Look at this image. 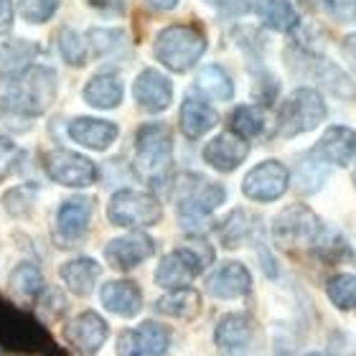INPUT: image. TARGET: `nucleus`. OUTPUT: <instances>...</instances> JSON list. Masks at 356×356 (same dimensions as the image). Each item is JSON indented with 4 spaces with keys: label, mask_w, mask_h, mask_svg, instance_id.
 Here are the masks:
<instances>
[{
    "label": "nucleus",
    "mask_w": 356,
    "mask_h": 356,
    "mask_svg": "<svg viewBox=\"0 0 356 356\" xmlns=\"http://www.w3.org/2000/svg\"><path fill=\"white\" fill-rule=\"evenodd\" d=\"M308 356H326V354H308Z\"/></svg>",
    "instance_id": "37998d69"
},
{
    "label": "nucleus",
    "mask_w": 356,
    "mask_h": 356,
    "mask_svg": "<svg viewBox=\"0 0 356 356\" xmlns=\"http://www.w3.org/2000/svg\"><path fill=\"white\" fill-rule=\"evenodd\" d=\"M118 125L107 120L97 118H76L69 122V138L84 148L92 150H107L112 143L118 140Z\"/></svg>",
    "instance_id": "f3484780"
},
{
    "label": "nucleus",
    "mask_w": 356,
    "mask_h": 356,
    "mask_svg": "<svg viewBox=\"0 0 356 356\" xmlns=\"http://www.w3.org/2000/svg\"><path fill=\"white\" fill-rule=\"evenodd\" d=\"M254 336V323L245 313H232L216 326V346L224 351H242Z\"/></svg>",
    "instance_id": "412c9836"
},
{
    "label": "nucleus",
    "mask_w": 356,
    "mask_h": 356,
    "mask_svg": "<svg viewBox=\"0 0 356 356\" xmlns=\"http://www.w3.org/2000/svg\"><path fill=\"white\" fill-rule=\"evenodd\" d=\"M156 59L171 72H188L207 51L204 31L188 23H176L158 33L156 38Z\"/></svg>",
    "instance_id": "7ed1b4c3"
},
{
    "label": "nucleus",
    "mask_w": 356,
    "mask_h": 356,
    "mask_svg": "<svg viewBox=\"0 0 356 356\" xmlns=\"http://www.w3.org/2000/svg\"><path fill=\"white\" fill-rule=\"evenodd\" d=\"M135 334H138V341H140V349L145 356H163L165 351H168L171 334H168V328L156 323V321L140 323V328H138Z\"/></svg>",
    "instance_id": "c85d7f7f"
},
{
    "label": "nucleus",
    "mask_w": 356,
    "mask_h": 356,
    "mask_svg": "<svg viewBox=\"0 0 356 356\" xmlns=\"http://www.w3.org/2000/svg\"><path fill=\"white\" fill-rule=\"evenodd\" d=\"M89 219H92V199H87V196H74V199L64 201L59 207V214H56L59 234L67 239L82 237L89 227Z\"/></svg>",
    "instance_id": "aec40b11"
},
{
    "label": "nucleus",
    "mask_w": 356,
    "mask_h": 356,
    "mask_svg": "<svg viewBox=\"0 0 356 356\" xmlns=\"http://www.w3.org/2000/svg\"><path fill=\"white\" fill-rule=\"evenodd\" d=\"M61 0H21L18 3V13L23 21L29 23H46L56 13Z\"/></svg>",
    "instance_id": "72a5a7b5"
},
{
    "label": "nucleus",
    "mask_w": 356,
    "mask_h": 356,
    "mask_svg": "<svg viewBox=\"0 0 356 356\" xmlns=\"http://www.w3.org/2000/svg\"><path fill=\"white\" fill-rule=\"evenodd\" d=\"M107 334H110L107 321H104L102 316H97L95 311L79 313V316H74V318L67 323V328H64L67 341L82 356H95L97 351L104 346V341H107Z\"/></svg>",
    "instance_id": "f8f14e48"
},
{
    "label": "nucleus",
    "mask_w": 356,
    "mask_h": 356,
    "mask_svg": "<svg viewBox=\"0 0 356 356\" xmlns=\"http://www.w3.org/2000/svg\"><path fill=\"white\" fill-rule=\"evenodd\" d=\"M171 130L161 122H150L138 130L135 138V168L143 178L158 181L171 168Z\"/></svg>",
    "instance_id": "423d86ee"
},
{
    "label": "nucleus",
    "mask_w": 356,
    "mask_h": 356,
    "mask_svg": "<svg viewBox=\"0 0 356 356\" xmlns=\"http://www.w3.org/2000/svg\"><path fill=\"white\" fill-rule=\"evenodd\" d=\"M89 6L104 15H120L125 10V0H89Z\"/></svg>",
    "instance_id": "4c0bfd02"
},
{
    "label": "nucleus",
    "mask_w": 356,
    "mask_h": 356,
    "mask_svg": "<svg viewBox=\"0 0 356 356\" xmlns=\"http://www.w3.org/2000/svg\"><path fill=\"white\" fill-rule=\"evenodd\" d=\"M102 305L110 313H118L122 318H130V316H138L143 305L140 288L135 285L133 280H110L102 285Z\"/></svg>",
    "instance_id": "6ab92c4d"
},
{
    "label": "nucleus",
    "mask_w": 356,
    "mask_h": 356,
    "mask_svg": "<svg viewBox=\"0 0 356 356\" xmlns=\"http://www.w3.org/2000/svg\"><path fill=\"white\" fill-rule=\"evenodd\" d=\"M214 250L201 237L188 239V245L178 247L176 252L165 254L156 270V282L161 288H186V282H191L204 267L211 265Z\"/></svg>",
    "instance_id": "20e7f679"
},
{
    "label": "nucleus",
    "mask_w": 356,
    "mask_h": 356,
    "mask_svg": "<svg viewBox=\"0 0 356 356\" xmlns=\"http://www.w3.org/2000/svg\"><path fill=\"white\" fill-rule=\"evenodd\" d=\"M156 311L173 318H193L201 311V296L191 288H176L158 300Z\"/></svg>",
    "instance_id": "393cba45"
},
{
    "label": "nucleus",
    "mask_w": 356,
    "mask_h": 356,
    "mask_svg": "<svg viewBox=\"0 0 356 356\" xmlns=\"http://www.w3.org/2000/svg\"><path fill=\"white\" fill-rule=\"evenodd\" d=\"M156 252V245L148 234H127V237L112 239L110 245L104 247V254H107V262H110L115 270H133L140 262H145L150 254Z\"/></svg>",
    "instance_id": "ddd939ff"
},
{
    "label": "nucleus",
    "mask_w": 356,
    "mask_h": 356,
    "mask_svg": "<svg viewBox=\"0 0 356 356\" xmlns=\"http://www.w3.org/2000/svg\"><path fill=\"white\" fill-rule=\"evenodd\" d=\"M84 99L92 107L112 110L122 102V79L118 74H97L84 87Z\"/></svg>",
    "instance_id": "b1692460"
},
{
    "label": "nucleus",
    "mask_w": 356,
    "mask_h": 356,
    "mask_svg": "<svg viewBox=\"0 0 356 356\" xmlns=\"http://www.w3.org/2000/svg\"><path fill=\"white\" fill-rule=\"evenodd\" d=\"M254 10L275 31H293L298 26V13L290 0H257Z\"/></svg>",
    "instance_id": "a878e982"
},
{
    "label": "nucleus",
    "mask_w": 356,
    "mask_h": 356,
    "mask_svg": "<svg viewBox=\"0 0 356 356\" xmlns=\"http://www.w3.org/2000/svg\"><path fill=\"white\" fill-rule=\"evenodd\" d=\"M118 354L120 356H145L140 349V341H138V334H135V331H122V334H120Z\"/></svg>",
    "instance_id": "e433bc0d"
},
{
    "label": "nucleus",
    "mask_w": 356,
    "mask_h": 356,
    "mask_svg": "<svg viewBox=\"0 0 356 356\" xmlns=\"http://www.w3.org/2000/svg\"><path fill=\"white\" fill-rule=\"evenodd\" d=\"M107 216L115 227H150L161 222V204L150 193L122 188L110 199Z\"/></svg>",
    "instance_id": "6e6552de"
},
{
    "label": "nucleus",
    "mask_w": 356,
    "mask_h": 356,
    "mask_svg": "<svg viewBox=\"0 0 356 356\" xmlns=\"http://www.w3.org/2000/svg\"><path fill=\"white\" fill-rule=\"evenodd\" d=\"M247 153H250V145L245 138L234 133H222L204 148V161L216 171H234L237 165L245 163Z\"/></svg>",
    "instance_id": "dca6fc26"
},
{
    "label": "nucleus",
    "mask_w": 356,
    "mask_h": 356,
    "mask_svg": "<svg viewBox=\"0 0 356 356\" xmlns=\"http://www.w3.org/2000/svg\"><path fill=\"white\" fill-rule=\"evenodd\" d=\"M0 356H3V346H0Z\"/></svg>",
    "instance_id": "a18cd8bd"
},
{
    "label": "nucleus",
    "mask_w": 356,
    "mask_h": 356,
    "mask_svg": "<svg viewBox=\"0 0 356 356\" xmlns=\"http://www.w3.org/2000/svg\"><path fill=\"white\" fill-rule=\"evenodd\" d=\"M56 99V74L46 67H26L10 79L0 95V104L15 115H44Z\"/></svg>",
    "instance_id": "f257e3e1"
},
{
    "label": "nucleus",
    "mask_w": 356,
    "mask_h": 356,
    "mask_svg": "<svg viewBox=\"0 0 356 356\" xmlns=\"http://www.w3.org/2000/svg\"><path fill=\"white\" fill-rule=\"evenodd\" d=\"M288 181L290 173L285 165L277 163V161H265V163L254 165L252 171L247 173L242 191H245L247 199L267 204V201L280 199L282 193L288 191Z\"/></svg>",
    "instance_id": "9d476101"
},
{
    "label": "nucleus",
    "mask_w": 356,
    "mask_h": 356,
    "mask_svg": "<svg viewBox=\"0 0 356 356\" xmlns=\"http://www.w3.org/2000/svg\"><path fill=\"white\" fill-rule=\"evenodd\" d=\"M99 275H102V267H99V262L92 260V257H76V260H69L67 265L61 267V280H64V285L79 298L92 296Z\"/></svg>",
    "instance_id": "4be33fe9"
},
{
    "label": "nucleus",
    "mask_w": 356,
    "mask_h": 356,
    "mask_svg": "<svg viewBox=\"0 0 356 356\" xmlns=\"http://www.w3.org/2000/svg\"><path fill=\"white\" fill-rule=\"evenodd\" d=\"M354 186H356V168H354Z\"/></svg>",
    "instance_id": "c03bdc74"
},
{
    "label": "nucleus",
    "mask_w": 356,
    "mask_h": 356,
    "mask_svg": "<svg viewBox=\"0 0 356 356\" xmlns=\"http://www.w3.org/2000/svg\"><path fill=\"white\" fill-rule=\"evenodd\" d=\"M354 156H356V133L341 125L328 127L326 133H323V138L313 148V158L316 161L334 163V165H349Z\"/></svg>",
    "instance_id": "2eb2a0df"
},
{
    "label": "nucleus",
    "mask_w": 356,
    "mask_h": 356,
    "mask_svg": "<svg viewBox=\"0 0 356 356\" xmlns=\"http://www.w3.org/2000/svg\"><path fill=\"white\" fill-rule=\"evenodd\" d=\"M89 41L97 46L99 54H107L118 46V41H122V36H120L118 31H92V33H89Z\"/></svg>",
    "instance_id": "c9c22d12"
},
{
    "label": "nucleus",
    "mask_w": 356,
    "mask_h": 356,
    "mask_svg": "<svg viewBox=\"0 0 356 356\" xmlns=\"http://www.w3.org/2000/svg\"><path fill=\"white\" fill-rule=\"evenodd\" d=\"M148 3L158 10H171V8L178 6V0H148Z\"/></svg>",
    "instance_id": "a19ab883"
},
{
    "label": "nucleus",
    "mask_w": 356,
    "mask_h": 356,
    "mask_svg": "<svg viewBox=\"0 0 356 356\" xmlns=\"http://www.w3.org/2000/svg\"><path fill=\"white\" fill-rule=\"evenodd\" d=\"M254 232V219L247 211H234L229 214V219L222 224V229H219V237H222V245L224 247H239L250 242Z\"/></svg>",
    "instance_id": "cd10ccee"
},
{
    "label": "nucleus",
    "mask_w": 356,
    "mask_h": 356,
    "mask_svg": "<svg viewBox=\"0 0 356 356\" xmlns=\"http://www.w3.org/2000/svg\"><path fill=\"white\" fill-rule=\"evenodd\" d=\"M13 290L18 293L21 298L26 300H33V298L41 296V290H44V277L38 273L36 265H31V262H23L13 270Z\"/></svg>",
    "instance_id": "7c9ffc66"
},
{
    "label": "nucleus",
    "mask_w": 356,
    "mask_h": 356,
    "mask_svg": "<svg viewBox=\"0 0 356 356\" xmlns=\"http://www.w3.org/2000/svg\"><path fill=\"white\" fill-rule=\"evenodd\" d=\"M207 288L211 296L224 298V300L242 298L252 288V277H250V270L242 262H227V265H222L209 277Z\"/></svg>",
    "instance_id": "a211bd4d"
},
{
    "label": "nucleus",
    "mask_w": 356,
    "mask_h": 356,
    "mask_svg": "<svg viewBox=\"0 0 356 356\" xmlns=\"http://www.w3.org/2000/svg\"><path fill=\"white\" fill-rule=\"evenodd\" d=\"M326 118V102L323 97L311 87H300L285 99L277 115V130L282 138H296L318 127Z\"/></svg>",
    "instance_id": "0eeeda50"
},
{
    "label": "nucleus",
    "mask_w": 356,
    "mask_h": 356,
    "mask_svg": "<svg viewBox=\"0 0 356 356\" xmlns=\"http://www.w3.org/2000/svg\"><path fill=\"white\" fill-rule=\"evenodd\" d=\"M196 87L204 92V95H209L211 99H229L232 95H234V84H232L229 74L224 72L222 67H204L199 72V76H196Z\"/></svg>",
    "instance_id": "bb28decb"
},
{
    "label": "nucleus",
    "mask_w": 356,
    "mask_h": 356,
    "mask_svg": "<svg viewBox=\"0 0 356 356\" xmlns=\"http://www.w3.org/2000/svg\"><path fill=\"white\" fill-rule=\"evenodd\" d=\"M59 51H61V56H64L67 64L79 67V64L87 61V41H84L76 31L64 29L59 33Z\"/></svg>",
    "instance_id": "473e14b6"
},
{
    "label": "nucleus",
    "mask_w": 356,
    "mask_h": 356,
    "mask_svg": "<svg viewBox=\"0 0 356 356\" xmlns=\"http://www.w3.org/2000/svg\"><path fill=\"white\" fill-rule=\"evenodd\" d=\"M343 49H346V56H349L351 61H356V33H351V36L343 41Z\"/></svg>",
    "instance_id": "ea45409f"
},
{
    "label": "nucleus",
    "mask_w": 356,
    "mask_h": 356,
    "mask_svg": "<svg viewBox=\"0 0 356 356\" xmlns=\"http://www.w3.org/2000/svg\"><path fill=\"white\" fill-rule=\"evenodd\" d=\"M46 173L61 186H72V188H84L97 181V165L89 158L72 153V150H51L44 158Z\"/></svg>",
    "instance_id": "1a4fd4ad"
},
{
    "label": "nucleus",
    "mask_w": 356,
    "mask_h": 356,
    "mask_svg": "<svg viewBox=\"0 0 356 356\" xmlns=\"http://www.w3.org/2000/svg\"><path fill=\"white\" fill-rule=\"evenodd\" d=\"M18 163H21V148L10 138L0 135V181L6 176H10Z\"/></svg>",
    "instance_id": "f704fd0d"
},
{
    "label": "nucleus",
    "mask_w": 356,
    "mask_h": 356,
    "mask_svg": "<svg viewBox=\"0 0 356 356\" xmlns=\"http://www.w3.org/2000/svg\"><path fill=\"white\" fill-rule=\"evenodd\" d=\"M328 298L341 311L356 308V275H336L328 282Z\"/></svg>",
    "instance_id": "2f4dec72"
},
{
    "label": "nucleus",
    "mask_w": 356,
    "mask_h": 356,
    "mask_svg": "<svg viewBox=\"0 0 356 356\" xmlns=\"http://www.w3.org/2000/svg\"><path fill=\"white\" fill-rule=\"evenodd\" d=\"M227 199V193L219 184H199L193 191H188L178 204V216L184 227L199 232L207 224L209 214L214 211L222 201Z\"/></svg>",
    "instance_id": "9b49d317"
},
{
    "label": "nucleus",
    "mask_w": 356,
    "mask_h": 356,
    "mask_svg": "<svg viewBox=\"0 0 356 356\" xmlns=\"http://www.w3.org/2000/svg\"><path fill=\"white\" fill-rule=\"evenodd\" d=\"M181 130H184L186 138H201L204 133H209L211 127L219 122V115L214 112V107H209L204 99L199 97H188L184 104H181Z\"/></svg>",
    "instance_id": "5701e85b"
},
{
    "label": "nucleus",
    "mask_w": 356,
    "mask_h": 356,
    "mask_svg": "<svg viewBox=\"0 0 356 356\" xmlns=\"http://www.w3.org/2000/svg\"><path fill=\"white\" fill-rule=\"evenodd\" d=\"M0 346L3 351H18V354L61 356L46 328L31 313L18 311L8 300H0Z\"/></svg>",
    "instance_id": "f03ea898"
},
{
    "label": "nucleus",
    "mask_w": 356,
    "mask_h": 356,
    "mask_svg": "<svg viewBox=\"0 0 356 356\" xmlns=\"http://www.w3.org/2000/svg\"><path fill=\"white\" fill-rule=\"evenodd\" d=\"M273 237L282 250L298 252V250L318 247L323 229H321L318 216L313 214L311 209L303 207V204H293V207L282 209L280 214L275 216Z\"/></svg>",
    "instance_id": "39448f33"
},
{
    "label": "nucleus",
    "mask_w": 356,
    "mask_h": 356,
    "mask_svg": "<svg viewBox=\"0 0 356 356\" xmlns=\"http://www.w3.org/2000/svg\"><path fill=\"white\" fill-rule=\"evenodd\" d=\"M229 125H232V133L247 140V138L262 135V130H265V118H262V112L257 110V107L242 104V107H237V110L232 112Z\"/></svg>",
    "instance_id": "c756f323"
},
{
    "label": "nucleus",
    "mask_w": 356,
    "mask_h": 356,
    "mask_svg": "<svg viewBox=\"0 0 356 356\" xmlns=\"http://www.w3.org/2000/svg\"><path fill=\"white\" fill-rule=\"evenodd\" d=\"M305 3H308V6H313V8H328L334 0H305Z\"/></svg>",
    "instance_id": "79ce46f5"
},
{
    "label": "nucleus",
    "mask_w": 356,
    "mask_h": 356,
    "mask_svg": "<svg viewBox=\"0 0 356 356\" xmlns=\"http://www.w3.org/2000/svg\"><path fill=\"white\" fill-rule=\"evenodd\" d=\"M135 102L140 104L145 112H163L173 99V84L171 79L156 69H145L135 79Z\"/></svg>",
    "instance_id": "4468645a"
},
{
    "label": "nucleus",
    "mask_w": 356,
    "mask_h": 356,
    "mask_svg": "<svg viewBox=\"0 0 356 356\" xmlns=\"http://www.w3.org/2000/svg\"><path fill=\"white\" fill-rule=\"evenodd\" d=\"M10 26H13V3L0 0V33H8Z\"/></svg>",
    "instance_id": "58836bf2"
}]
</instances>
